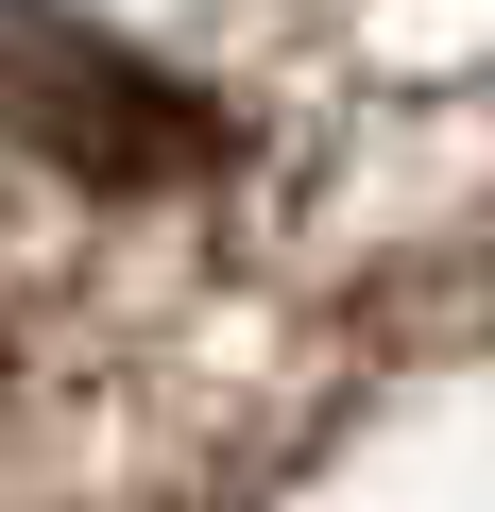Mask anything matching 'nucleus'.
<instances>
[{"instance_id":"obj_1","label":"nucleus","mask_w":495,"mask_h":512,"mask_svg":"<svg viewBox=\"0 0 495 512\" xmlns=\"http://www.w3.org/2000/svg\"><path fill=\"white\" fill-rule=\"evenodd\" d=\"M0 137L18 154H52L69 188H205L239 137H222V103L188 86V69H154L137 35H103V18H0Z\"/></svg>"}]
</instances>
